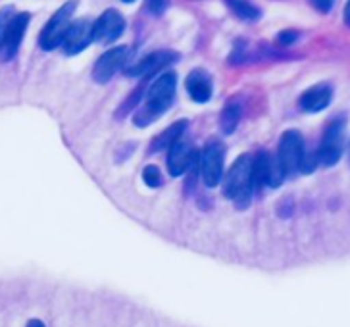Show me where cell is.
Listing matches in <instances>:
<instances>
[{
    "label": "cell",
    "instance_id": "1",
    "mask_svg": "<svg viewBox=\"0 0 350 327\" xmlns=\"http://www.w3.org/2000/svg\"><path fill=\"white\" fill-rule=\"evenodd\" d=\"M175 89H177V75L175 73H162L156 77L154 83L146 92L144 104L137 110L133 116V122L137 127H146L158 118H162L175 99Z\"/></svg>",
    "mask_w": 350,
    "mask_h": 327
},
{
    "label": "cell",
    "instance_id": "2",
    "mask_svg": "<svg viewBox=\"0 0 350 327\" xmlns=\"http://www.w3.org/2000/svg\"><path fill=\"white\" fill-rule=\"evenodd\" d=\"M256 187L254 174H252V156L243 154L227 172L224 193L229 200H233V205L237 206L239 210H245L252 202V194L256 191Z\"/></svg>",
    "mask_w": 350,
    "mask_h": 327
},
{
    "label": "cell",
    "instance_id": "3",
    "mask_svg": "<svg viewBox=\"0 0 350 327\" xmlns=\"http://www.w3.org/2000/svg\"><path fill=\"white\" fill-rule=\"evenodd\" d=\"M75 8H77V0H70L64 4L62 8L54 12V16L44 25V29L41 31V37H39V44H41L42 51H54V49L62 47L66 33L73 23Z\"/></svg>",
    "mask_w": 350,
    "mask_h": 327
},
{
    "label": "cell",
    "instance_id": "4",
    "mask_svg": "<svg viewBox=\"0 0 350 327\" xmlns=\"http://www.w3.org/2000/svg\"><path fill=\"white\" fill-rule=\"evenodd\" d=\"M304 141H302V135L295 129H288L285 133L281 135L279 139V151H278V160L281 170L285 177H293L300 172V166L304 160Z\"/></svg>",
    "mask_w": 350,
    "mask_h": 327
},
{
    "label": "cell",
    "instance_id": "5",
    "mask_svg": "<svg viewBox=\"0 0 350 327\" xmlns=\"http://www.w3.org/2000/svg\"><path fill=\"white\" fill-rule=\"evenodd\" d=\"M224 162H226V146L216 139L208 141L200 154V177L206 187L214 189L221 183Z\"/></svg>",
    "mask_w": 350,
    "mask_h": 327
},
{
    "label": "cell",
    "instance_id": "6",
    "mask_svg": "<svg viewBox=\"0 0 350 327\" xmlns=\"http://www.w3.org/2000/svg\"><path fill=\"white\" fill-rule=\"evenodd\" d=\"M342 151H345V122L333 120L321 137V144L318 151L319 164L335 166L342 158Z\"/></svg>",
    "mask_w": 350,
    "mask_h": 327
},
{
    "label": "cell",
    "instance_id": "7",
    "mask_svg": "<svg viewBox=\"0 0 350 327\" xmlns=\"http://www.w3.org/2000/svg\"><path fill=\"white\" fill-rule=\"evenodd\" d=\"M252 174L258 187L278 189L285 181V174L279 166V160L266 151H260L256 156H252Z\"/></svg>",
    "mask_w": 350,
    "mask_h": 327
},
{
    "label": "cell",
    "instance_id": "8",
    "mask_svg": "<svg viewBox=\"0 0 350 327\" xmlns=\"http://www.w3.org/2000/svg\"><path fill=\"white\" fill-rule=\"evenodd\" d=\"M131 56V51L127 47H113L110 51H106L96 60L93 68V79L96 83H108L116 73L124 68L127 60Z\"/></svg>",
    "mask_w": 350,
    "mask_h": 327
},
{
    "label": "cell",
    "instance_id": "9",
    "mask_svg": "<svg viewBox=\"0 0 350 327\" xmlns=\"http://www.w3.org/2000/svg\"><path fill=\"white\" fill-rule=\"evenodd\" d=\"M125 31V20L124 16L120 14L118 10H106L98 18V20L93 23V37L94 41L108 42L118 41Z\"/></svg>",
    "mask_w": 350,
    "mask_h": 327
},
{
    "label": "cell",
    "instance_id": "10",
    "mask_svg": "<svg viewBox=\"0 0 350 327\" xmlns=\"http://www.w3.org/2000/svg\"><path fill=\"white\" fill-rule=\"evenodd\" d=\"M93 41V23L89 20H77L73 21L68 33H66L62 49L68 56H75V54L85 51Z\"/></svg>",
    "mask_w": 350,
    "mask_h": 327
},
{
    "label": "cell",
    "instance_id": "11",
    "mask_svg": "<svg viewBox=\"0 0 350 327\" xmlns=\"http://www.w3.org/2000/svg\"><path fill=\"white\" fill-rule=\"evenodd\" d=\"M177 60V54L172 51H156L148 56H144L139 64H133L131 68H127V75L131 77H150L156 75L160 70H164L165 66L174 64Z\"/></svg>",
    "mask_w": 350,
    "mask_h": 327
},
{
    "label": "cell",
    "instance_id": "12",
    "mask_svg": "<svg viewBox=\"0 0 350 327\" xmlns=\"http://www.w3.org/2000/svg\"><path fill=\"white\" fill-rule=\"evenodd\" d=\"M195 148L193 144L187 143L183 139H177L170 148H167V172L174 175V177H181L183 174H187L189 166L195 158Z\"/></svg>",
    "mask_w": 350,
    "mask_h": 327
},
{
    "label": "cell",
    "instance_id": "13",
    "mask_svg": "<svg viewBox=\"0 0 350 327\" xmlns=\"http://www.w3.org/2000/svg\"><path fill=\"white\" fill-rule=\"evenodd\" d=\"M31 16L29 14H18L14 16L8 23V29H6V39H4V47H2V56L4 60H12L18 51H20L21 41H23V35L27 31Z\"/></svg>",
    "mask_w": 350,
    "mask_h": 327
},
{
    "label": "cell",
    "instance_id": "14",
    "mask_svg": "<svg viewBox=\"0 0 350 327\" xmlns=\"http://www.w3.org/2000/svg\"><path fill=\"white\" fill-rule=\"evenodd\" d=\"M331 101H333V87L329 83H318V85L310 87L308 91L302 92L299 104L304 112L318 114L325 110Z\"/></svg>",
    "mask_w": 350,
    "mask_h": 327
},
{
    "label": "cell",
    "instance_id": "15",
    "mask_svg": "<svg viewBox=\"0 0 350 327\" xmlns=\"http://www.w3.org/2000/svg\"><path fill=\"white\" fill-rule=\"evenodd\" d=\"M187 92L189 96L195 101V103H208L212 99V92H214V85H212V79L204 70L196 68L193 72L187 75L185 81Z\"/></svg>",
    "mask_w": 350,
    "mask_h": 327
},
{
    "label": "cell",
    "instance_id": "16",
    "mask_svg": "<svg viewBox=\"0 0 350 327\" xmlns=\"http://www.w3.org/2000/svg\"><path fill=\"white\" fill-rule=\"evenodd\" d=\"M187 125H189V122L187 120H179V122L172 123L167 129H164L160 135H156L154 141L150 143V148H148V153H162V151H167L172 144L177 141V139H181V135H183V131L187 129Z\"/></svg>",
    "mask_w": 350,
    "mask_h": 327
},
{
    "label": "cell",
    "instance_id": "17",
    "mask_svg": "<svg viewBox=\"0 0 350 327\" xmlns=\"http://www.w3.org/2000/svg\"><path fill=\"white\" fill-rule=\"evenodd\" d=\"M241 116H243V106L239 101H229L224 108V112L219 116V127L226 135H231L237 129L239 122H241Z\"/></svg>",
    "mask_w": 350,
    "mask_h": 327
},
{
    "label": "cell",
    "instance_id": "18",
    "mask_svg": "<svg viewBox=\"0 0 350 327\" xmlns=\"http://www.w3.org/2000/svg\"><path fill=\"white\" fill-rule=\"evenodd\" d=\"M226 4L237 18L245 21H258L262 16L260 8L256 4H252L250 0H226Z\"/></svg>",
    "mask_w": 350,
    "mask_h": 327
},
{
    "label": "cell",
    "instance_id": "19",
    "mask_svg": "<svg viewBox=\"0 0 350 327\" xmlns=\"http://www.w3.org/2000/svg\"><path fill=\"white\" fill-rule=\"evenodd\" d=\"M143 181L150 189H156V187H160L162 185V174H160V168H156V166H146L143 170Z\"/></svg>",
    "mask_w": 350,
    "mask_h": 327
},
{
    "label": "cell",
    "instance_id": "20",
    "mask_svg": "<svg viewBox=\"0 0 350 327\" xmlns=\"http://www.w3.org/2000/svg\"><path fill=\"white\" fill-rule=\"evenodd\" d=\"M14 18V10L10 6L2 8L0 10V52H2V47H4V39H6V29H8V23Z\"/></svg>",
    "mask_w": 350,
    "mask_h": 327
},
{
    "label": "cell",
    "instance_id": "21",
    "mask_svg": "<svg viewBox=\"0 0 350 327\" xmlns=\"http://www.w3.org/2000/svg\"><path fill=\"white\" fill-rule=\"evenodd\" d=\"M144 4H146V10L150 12V14L162 16L167 10V6H170V0H144Z\"/></svg>",
    "mask_w": 350,
    "mask_h": 327
},
{
    "label": "cell",
    "instance_id": "22",
    "mask_svg": "<svg viewBox=\"0 0 350 327\" xmlns=\"http://www.w3.org/2000/svg\"><path fill=\"white\" fill-rule=\"evenodd\" d=\"M299 39V33L297 31H281L278 37L279 44H283V47H288V44H293V42Z\"/></svg>",
    "mask_w": 350,
    "mask_h": 327
},
{
    "label": "cell",
    "instance_id": "23",
    "mask_svg": "<svg viewBox=\"0 0 350 327\" xmlns=\"http://www.w3.org/2000/svg\"><path fill=\"white\" fill-rule=\"evenodd\" d=\"M333 2L335 0H310V4L316 8L318 12H321V14H327V12H331V8H333Z\"/></svg>",
    "mask_w": 350,
    "mask_h": 327
},
{
    "label": "cell",
    "instance_id": "24",
    "mask_svg": "<svg viewBox=\"0 0 350 327\" xmlns=\"http://www.w3.org/2000/svg\"><path fill=\"white\" fill-rule=\"evenodd\" d=\"M345 21H347V25L350 27V0L347 2V8H345Z\"/></svg>",
    "mask_w": 350,
    "mask_h": 327
},
{
    "label": "cell",
    "instance_id": "25",
    "mask_svg": "<svg viewBox=\"0 0 350 327\" xmlns=\"http://www.w3.org/2000/svg\"><path fill=\"white\" fill-rule=\"evenodd\" d=\"M27 327H44V324H42L41 319H31V322L27 324Z\"/></svg>",
    "mask_w": 350,
    "mask_h": 327
},
{
    "label": "cell",
    "instance_id": "26",
    "mask_svg": "<svg viewBox=\"0 0 350 327\" xmlns=\"http://www.w3.org/2000/svg\"><path fill=\"white\" fill-rule=\"evenodd\" d=\"M122 2H133V0H122Z\"/></svg>",
    "mask_w": 350,
    "mask_h": 327
}]
</instances>
